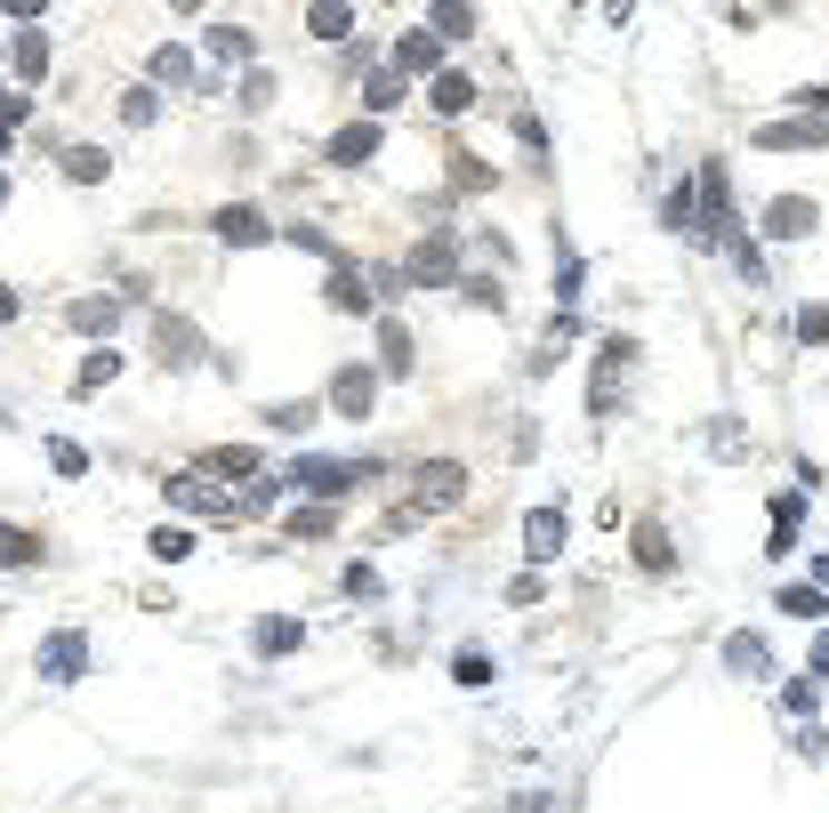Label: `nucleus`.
<instances>
[{
    "label": "nucleus",
    "mask_w": 829,
    "mask_h": 813,
    "mask_svg": "<svg viewBox=\"0 0 829 813\" xmlns=\"http://www.w3.org/2000/svg\"><path fill=\"white\" fill-rule=\"evenodd\" d=\"M781 613H789V621H821L829 604H821V588H806V581H789V588H781Z\"/></svg>",
    "instance_id": "nucleus-28"
},
{
    "label": "nucleus",
    "mask_w": 829,
    "mask_h": 813,
    "mask_svg": "<svg viewBox=\"0 0 829 813\" xmlns=\"http://www.w3.org/2000/svg\"><path fill=\"white\" fill-rule=\"evenodd\" d=\"M427 97H435V113H443V121H460V113L475 106V81H467V73H435Z\"/></svg>",
    "instance_id": "nucleus-20"
},
{
    "label": "nucleus",
    "mask_w": 829,
    "mask_h": 813,
    "mask_svg": "<svg viewBox=\"0 0 829 813\" xmlns=\"http://www.w3.org/2000/svg\"><path fill=\"white\" fill-rule=\"evenodd\" d=\"M813 581H821V588H829V556H821V564H813Z\"/></svg>",
    "instance_id": "nucleus-48"
},
{
    "label": "nucleus",
    "mask_w": 829,
    "mask_h": 813,
    "mask_svg": "<svg viewBox=\"0 0 829 813\" xmlns=\"http://www.w3.org/2000/svg\"><path fill=\"white\" fill-rule=\"evenodd\" d=\"M806 676H813V685H821V676H829V628L813 636V668H806Z\"/></svg>",
    "instance_id": "nucleus-46"
},
{
    "label": "nucleus",
    "mask_w": 829,
    "mask_h": 813,
    "mask_svg": "<svg viewBox=\"0 0 829 813\" xmlns=\"http://www.w3.org/2000/svg\"><path fill=\"white\" fill-rule=\"evenodd\" d=\"M798 338H806V347H821V338H829V307H806V315H798Z\"/></svg>",
    "instance_id": "nucleus-44"
},
{
    "label": "nucleus",
    "mask_w": 829,
    "mask_h": 813,
    "mask_svg": "<svg viewBox=\"0 0 829 813\" xmlns=\"http://www.w3.org/2000/svg\"><path fill=\"white\" fill-rule=\"evenodd\" d=\"M9 315H17V298H9V282H0V323H9Z\"/></svg>",
    "instance_id": "nucleus-47"
},
{
    "label": "nucleus",
    "mask_w": 829,
    "mask_h": 813,
    "mask_svg": "<svg viewBox=\"0 0 829 813\" xmlns=\"http://www.w3.org/2000/svg\"><path fill=\"white\" fill-rule=\"evenodd\" d=\"M154 113H161V97H154V89H129V97H121V121H137V129H146Z\"/></svg>",
    "instance_id": "nucleus-42"
},
{
    "label": "nucleus",
    "mask_w": 829,
    "mask_h": 813,
    "mask_svg": "<svg viewBox=\"0 0 829 813\" xmlns=\"http://www.w3.org/2000/svg\"><path fill=\"white\" fill-rule=\"evenodd\" d=\"M0 153H9V129H0Z\"/></svg>",
    "instance_id": "nucleus-49"
},
{
    "label": "nucleus",
    "mask_w": 829,
    "mask_h": 813,
    "mask_svg": "<svg viewBox=\"0 0 829 813\" xmlns=\"http://www.w3.org/2000/svg\"><path fill=\"white\" fill-rule=\"evenodd\" d=\"M636 347L629 338H604V355H596V387H589V412H612V387H620V363H629Z\"/></svg>",
    "instance_id": "nucleus-14"
},
{
    "label": "nucleus",
    "mask_w": 829,
    "mask_h": 813,
    "mask_svg": "<svg viewBox=\"0 0 829 813\" xmlns=\"http://www.w3.org/2000/svg\"><path fill=\"white\" fill-rule=\"evenodd\" d=\"M724 668H733V676H766V668H773L766 636H724Z\"/></svg>",
    "instance_id": "nucleus-19"
},
{
    "label": "nucleus",
    "mask_w": 829,
    "mask_h": 813,
    "mask_svg": "<svg viewBox=\"0 0 829 813\" xmlns=\"http://www.w3.org/2000/svg\"><path fill=\"white\" fill-rule=\"evenodd\" d=\"M274 106V73H241V113H266Z\"/></svg>",
    "instance_id": "nucleus-39"
},
{
    "label": "nucleus",
    "mask_w": 829,
    "mask_h": 813,
    "mask_svg": "<svg viewBox=\"0 0 829 813\" xmlns=\"http://www.w3.org/2000/svg\"><path fill=\"white\" fill-rule=\"evenodd\" d=\"M32 556H41V539L17 532V524H0V564H32Z\"/></svg>",
    "instance_id": "nucleus-34"
},
{
    "label": "nucleus",
    "mask_w": 829,
    "mask_h": 813,
    "mask_svg": "<svg viewBox=\"0 0 829 813\" xmlns=\"http://www.w3.org/2000/svg\"><path fill=\"white\" fill-rule=\"evenodd\" d=\"M427 32H435V41H467V32H475V9H435Z\"/></svg>",
    "instance_id": "nucleus-33"
},
{
    "label": "nucleus",
    "mask_w": 829,
    "mask_h": 813,
    "mask_svg": "<svg viewBox=\"0 0 829 813\" xmlns=\"http://www.w3.org/2000/svg\"><path fill=\"white\" fill-rule=\"evenodd\" d=\"M395 73H403V81H411V73H443V41H435L427 24H411L403 41H395Z\"/></svg>",
    "instance_id": "nucleus-8"
},
{
    "label": "nucleus",
    "mask_w": 829,
    "mask_h": 813,
    "mask_svg": "<svg viewBox=\"0 0 829 813\" xmlns=\"http://www.w3.org/2000/svg\"><path fill=\"white\" fill-rule=\"evenodd\" d=\"M378 370H395V379H411V370H420V363H411V323H378Z\"/></svg>",
    "instance_id": "nucleus-15"
},
{
    "label": "nucleus",
    "mask_w": 829,
    "mask_h": 813,
    "mask_svg": "<svg viewBox=\"0 0 829 813\" xmlns=\"http://www.w3.org/2000/svg\"><path fill=\"white\" fill-rule=\"evenodd\" d=\"M210 476H258V452H241V444L210 452Z\"/></svg>",
    "instance_id": "nucleus-36"
},
{
    "label": "nucleus",
    "mask_w": 829,
    "mask_h": 813,
    "mask_svg": "<svg viewBox=\"0 0 829 813\" xmlns=\"http://www.w3.org/2000/svg\"><path fill=\"white\" fill-rule=\"evenodd\" d=\"M813 226H821V210H813L806 194H781V201H766V234H773V242H806Z\"/></svg>",
    "instance_id": "nucleus-5"
},
{
    "label": "nucleus",
    "mask_w": 829,
    "mask_h": 813,
    "mask_svg": "<svg viewBox=\"0 0 829 813\" xmlns=\"http://www.w3.org/2000/svg\"><path fill=\"white\" fill-rule=\"evenodd\" d=\"M169 499H178L186 516H210V524H241V499H226V492H210V484H194V476H178V484H169Z\"/></svg>",
    "instance_id": "nucleus-7"
},
{
    "label": "nucleus",
    "mask_w": 829,
    "mask_h": 813,
    "mask_svg": "<svg viewBox=\"0 0 829 813\" xmlns=\"http://www.w3.org/2000/svg\"><path fill=\"white\" fill-rule=\"evenodd\" d=\"M363 97H371L378 113H387V106H403V73H395V65H387V73H371V89H363Z\"/></svg>",
    "instance_id": "nucleus-38"
},
{
    "label": "nucleus",
    "mask_w": 829,
    "mask_h": 813,
    "mask_svg": "<svg viewBox=\"0 0 829 813\" xmlns=\"http://www.w3.org/2000/svg\"><path fill=\"white\" fill-rule=\"evenodd\" d=\"M154 81H194V57H186L178 41H161V49H154Z\"/></svg>",
    "instance_id": "nucleus-31"
},
{
    "label": "nucleus",
    "mask_w": 829,
    "mask_h": 813,
    "mask_svg": "<svg viewBox=\"0 0 829 813\" xmlns=\"http://www.w3.org/2000/svg\"><path fill=\"white\" fill-rule=\"evenodd\" d=\"M81 668H89V628H57L41 645V676L49 685H81Z\"/></svg>",
    "instance_id": "nucleus-3"
},
{
    "label": "nucleus",
    "mask_w": 829,
    "mask_h": 813,
    "mask_svg": "<svg viewBox=\"0 0 829 813\" xmlns=\"http://www.w3.org/2000/svg\"><path fill=\"white\" fill-rule=\"evenodd\" d=\"M154 347L178 355V363H194V355H201V330H194L186 315H154Z\"/></svg>",
    "instance_id": "nucleus-16"
},
{
    "label": "nucleus",
    "mask_w": 829,
    "mask_h": 813,
    "mask_svg": "<svg viewBox=\"0 0 829 813\" xmlns=\"http://www.w3.org/2000/svg\"><path fill=\"white\" fill-rule=\"evenodd\" d=\"M741 218H733V178L724 161H701L693 169V242H733Z\"/></svg>",
    "instance_id": "nucleus-1"
},
{
    "label": "nucleus",
    "mask_w": 829,
    "mask_h": 813,
    "mask_svg": "<svg viewBox=\"0 0 829 813\" xmlns=\"http://www.w3.org/2000/svg\"><path fill=\"white\" fill-rule=\"evenodd\" d=\"M798 516H806V492H773V556H789V539H798Z\"/></svg>",
    "instance_id": "nucleus-21"
},
{
    "label": "nucleus",
    "mask_w": 829,
    "mask_h": 813,
    "mask_svg": "<svg viewBox=\"0 0 829 813\" xmlns=\"http://www.w3.org/2000/svg\"><path fill=\"white\" fill-rule=\"evenodd\" d=\"M154 556H161V564H186V556H194V532H186V524L154 532Z\"/></svg>",
    "instance_id": "nucleus-35"
},
{
    "label": "nucleus",
    "mask_w": 829,
    "mask_h": 813,
    "mask_svg": "<svg viewBox=\"0 0 829 813\" xmlns=\"http://www.w3.org/2000/svg\"><path fill=\"white\" fill-rule=\"evenodd\" d=\"M330 524H338V516H330V507H298V516H290V532H298V539H323Z\"/></svg>",
    "instance_id": "nucleus-43"
},
{
    "label": "nucleus",
    "mask_w": 829,
    "mask_h": 813,
    "mask_svg": "<svg viewBox=\"0 0 829 813\" xmlns=\"http://www.w3.org/2000/svg\"><path fill=\"white\" fill-rule=\"evenodd\" d=\"M460 298H467V307H483V315H500V307H507L492 275H460Z\"/></svg>",
    "instance_id": "nucleus-32"
},
{
    "label": "nucleus",
    "mask_w": 829,
    "mask_h": 813,
    "mask_svg": "<svg viewBox=\"0 0 829 813\" xmlns=\"http://www.w3.org/2000/svg\"><path fill=\"white\" fill-rule=\"evenodd\" d=\"M524 556H532V572H547V564L564 556V516H556V507H532V516H524Z\"/></svg>",
    "instance_id": "nucleus-6"
},
{
    "label": "nucleus",
    "mask_w": 829,
    "mask_h": 813,
    "mask_svg": "<svg viewBox=\"0 0 829 813\" xmlns=\"http://www.w3.org/2000/svg\"><path fill=\"white\" fill-rule=\"evenodd\" d=\"M121 323V298H73V330H97V338H106Z\"/></svg>",
    "instance_id": "nucleus-23"
},
{
    "label": "nucleus",
    "mask_w": 829,
    "mask_h": 813,
    "mask_svg": "<svg viewBox=\"0 0 829 813\" xmlns=\"http://www.w3.org/2000/svg\"><path fill=\"white\" fill-rule=\"evenodd\" d=\"M9 65H17L24 81H41V73H49V41H41V24H24L17 41H9Z\"/></svg>",
    "instance_id": "nucleus-18"
},
{
    "label": "nucleus",
    "mask_w": 829,
    "mask_h": 813,
    "mask_svg": "<svg viewBox=\"0 0 829 813\" xmlns=\"http://www.w3.org/2000/svg\"><path fill=\"white\" fill-rule=\"evenodd\" d=\"M306 32H315V41H347V32H355V9H306Z\"/></svg>",
    "instance_id": "nucleus-27"
},
{
    "label": "nucleus",
    "mask_w": 829,
    "mask_h": 813,
    "mask_svg": "<svg viewBox=\"0 0 829 813\" xmlns=\"http://www.w3.org/2000/svg\"><path fill=\"white\" fill-rule=\"evenodd\" d=\"M250 645L274 661V653H298V645H306V628H298V621H258V628H250Z\"/></svg>",
    "instance_id": "nucleus-22"
},
{
    "label": "nucleus",
    "mask_w": 829,
    "mask_h": 813,
    "mask_svg": "<svg viewBox=\"0 0 829 813\" xmlns=\"http://www.w3.org/2000/svg\"><path fill=\"white\" fill-rule=\"evenodd\" d=\"M0 201H9V178H0Z\"/></svg>",
    "instance_id": "nucleus-50"
},
{
    "label": "nucleus",
    "mask_w": 829,
    "mask_h": 813,
    "mask_svg": "<svg viewBox=\"0 0 829 813\" xmlns=\"http://www.w3.org/2000/svg\"><path fill=\"white\" fill-rule=\"evenodd\" d=\"M210 57L218 65H250V32L241 24H210Z\"/></svg>",
    "instance_id": "nucleus-24"
},
{
    "label": "nucleus",
    "mask_w": 829,
    "mask_h": 813,
    "mask_svg": "<svg viewBox=\"0 0 829 813\" xmlns=\"http://www.w3.org/2000/svg\"><path fill=\"white\" fill-rule=\"evenodd\" d=\"M371 395H378V379H371L363 363H347V370H338V379H330V412L363 419V412H371Z\"/></svg>",
    "instance_id": "nucleus-12"
},
{
    "label": "nucleus",
    "mask_w": 829,
    "mask_h": 813,
    "mask_svg": "<svg viewBox=\"0 0 829 813\" xmlns=\"http://www.w3.org/2000/svg\"><path fill=\"white\" fill-rule=\"evenodd\" d=\"M114 370H121V355H114V347H97V355L81 363V379H73V395H97V387L114 379Z\"/></svg>",
    "instance_id": "nucleus-30"
},
{
    "label": "nucleus",
    "mask_w": 829,
    "mask_h": 813,
    "mask_svg": "<svg viewBox=\"0 0 829 813\" xmlns=\"http://www.w3.org/2000/svg\"><path fill=\"white\" fill-rule=\"evenodd\" d=\"M403 275L411 282H460V242H452V234H427V242L403 258Z\"/></svg>",
    "instance_id": "nucleus-4"
},
{
    "label": "nucleus",
    "mask_w": 829,
    "mask_h": 813,
    "mask_svg": "<svg viewBox=\"0 0 829 813\" xmlns=\"http://www.w3.org/2000/svg\"><path fill=\"white\" fill-rule=\"evenodd\" d=\"M218 242L226 250H258L266 242V218L250 210V201H234V210H218Z\"/></svg>",
    "instance_id": "nucleus-13"
},
{
    "label": "nucleus",
    "mask_w": 829,
    "mask_h": 813,
    "mask_svg": "<svg viewBox=\"0 0 829 813\" xmlns=\"http://www.w3.org/2000/svg\"><path fill=\"white\" fill-rule=\"evenodd\" d=\"M636 564H644V572H669V564H677V556H669V532H661V524H644V532H636Z\"/></svg>",
    "instance_id": "nucleus-29"
},
{
    "label": "nucleus",
    "mask_w": 829,
    "mask_h": 813,
    "mask_svg": "<svg viewBox=\"0 0 829 813\" xmlns=\"http://www.w3.org/2000/svg\"><path fill=\"white\" fill-rule=\"evenodd\" d=\"M452 676H460V685H475V693H483V685H492V653H475V645H467V653L452 661Z\"/></svg>",
    "instance_id": "nucleus-37"
},
{
    "label": "nucleus",
    "mask_w": 829,
    "mask_h": 813,
    "mask_svg": "<svg viewBox=\"0 0 829 813\" xmlns=\"http://www.w3.org/2000/svg\"><path fill=\"white\" fill-rule=\"evenodd\" d=\"M371 476H378V459H290V476H283V484L323 492V499H347V492L371 484Z\"/></svg>",
    "instance_id": "nucleus-2"
},
{
    "label": "nucleus",
    "mask_w": 829,
    "mask_h": 813,
    "mask_svg": "<svg viewBox=\"0 0 829 813\" xmlns=\"http://www.w3.org/2000/svg\"><path fill=\"white\" fill-rule=\"evenodd\" d=\"M347 596H378V572L371 564H347Z\"/></svg>",
    "instance_id": "nucleus-45"
},
{
    "label": "nucleus",
    "mask_w": 829,
    "mask_h": 813,
    "mask_svg": "<svg viewBox=\"0 0 829 813\" xmlns=\"http://www.w3.org/2000/svg\"><path fill=\"white\" fill-rule=\"evenodd\" d=\"M371 153H378V121H347V129L330 138V161H338V169H355V161H371Z\"/></svg>",
    "instance_id": "nucleus-17"
},
{
    "label": "nucleus",
    "mask_w": 829,
    "mask_h": 813,
    "mask_svg": "<svg viewBox=\"0 0 829 813\" xmlns=\"http://www.w3.org/2000/svg\"><path fill=\"white\" fill-rule=\"evenodd\" d=\"M766 153H798V146H829V121H766L757 129Z\"/></svg>",
    "instance_id": "nucleus-11"
},
{
    "label": "nucleus",
    "mask_w": 829,
    "mask_h": 813,
    "mask_svg": "<svg viewBox=\"0 0 829 813\" xmlns=\"http://www.w3.org/2000/svg\"><path fill=\"white\" fill-rule=\"evenodd\" d=\"M49 467H57V476H89V452H81V444H65V435H57V444H49Z\"/></svg>",
    "instance_id": "nucleus-40"
},
{
    "label": "nucleus",
    "mask_w": 829,
    "mask_h": 813,
    "mask_svg": "<svg viewBox=\"0 0 829 813\" xmlns=\"http://www.w3.org/2000/svg\"><path fill=\"white\" fill-rule=\"evenodd\" d=\"M106 153H97V146H65V178H81V186H97V178H106Z\"/></svg>",
    "instance_id": "nucleus-26"
},
{
    "label": "nucleus",
    "mask_w": 829,
    "mask_h": 813,
    "mask_svg": "<svg viewBox=\"0 0 829 813\" xmlns=\"http://www.w3.org/2000/svg\"><path fill=\"white\" fill-rule=\"evenodd\" d=\"M460 492H467V467L460 459H427L420 467V507H452Z\"/></svg>",
    "instance_id": "nucleus-10"
},
{
    "label": "nucleus",
    "mask_w": 829,
    "mask_h": 813,
    "mask_svg": "<svg viewBox=\"0 0 829 813\" xmlns=\"http://www.w3.org/2000/svg\"><path fill=\"white\" fill-rule=\"evenodd\" d=\"M452 186H460V194H475V186H492V169H483L475 153H452Z\"/></svg>",
    "instance_id": "nucleus-41"
},
{
    "label": "nucleus",
    "mask_w": 829,
    "mask_h": 813,
    "mask_svg": "<svg viewBox=\"0 0 829 813\" xmlns=\"http://www.w3.org/2000/svg\"><path fill=\"white\" fill-rule=\"evenodd\" d=\"M661 218H669V234H684V242H693V178H677V194L661 201Z\"/></svg>",
    "instance_id": "nucleus-25"
},
{
    "label": "nucleus",
    "mask_w": 829,
    "mask_h": 813,
    "mask_svg": "<svg viewBox=\"0 0 829 813\" xmlns=\"http://www.w3.org/2000/svg\"><path fill=\"white\" fill-rule=\"evenodd\" d=\"M323 307L330 315H371V275L363 266H338V275L323 282Z\"/></svg>",
    "instance_id": "nucleus-9"
}]
</instances>
